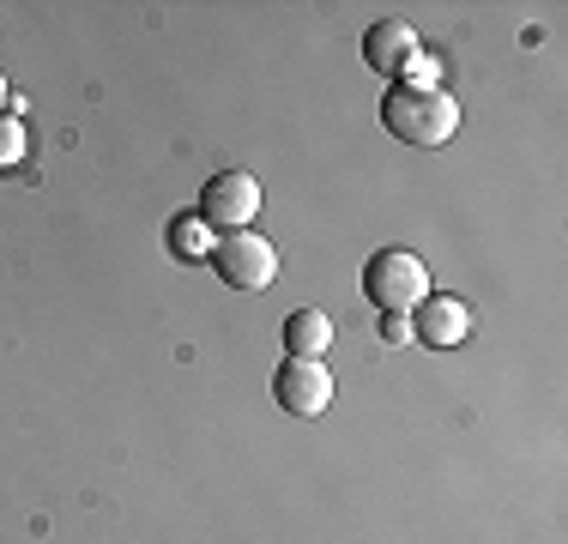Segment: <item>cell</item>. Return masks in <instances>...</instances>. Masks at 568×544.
<instances>
[{
    "mask_svg": "<svg viewBox=\"0 0 568 544\" xmlns=\"http://www.w3.org/2000/svg\"><path fill=\"white\" fill-rule=\"evenodd\" d=\"M382 128L394 133V140L417 145V152H436V145H448L459 133V103L448 91H412V85H394L382 98Z\"/></svg>",
    "mask_w": 568,
    "mask_h": 544,
    "instance_id": "6da1fadb",
    "label": "cell"
},
{
    "mask_svg": "<svg viewBox=\"0 0 568 544\" xmlns=\"http://www.w3.org/2000/svg\"><path fill=\"white\" fill-rule=\"evenodd\" d=\"M363 296H369L382 315H412V309L429 296V266H424V254H412V249H382V254H369V266H363Z\"/></svg>",
    "mask_w": 568,
    "mask_h": 544,
    "instance_id": "7a4b0ae2",
    "label": "cell"
},
{
    "mask_svg": "<svg viewBox=\"0 0 568 544\" xmlns=\"http://www.w3.org/2000/svg\"><path fill=\"white\" fill-rule=\"evenodd\" d=\"M206 261L230 291H266V284L278 279V249L266 236H254V230H230V236H219Z\"/></svg>",
    "mask_w": 568,
    "mask_h": 544,
    "instance_id": "3957f363",
    "label": "cell"
},
{
    "mask_svg": "<svg viewBox=\"0 0 568 544\" xmlns=\"http://www.w3.org/2000/svg\"><path fill=\"white\" fill-rule=\"evenodd\" d=\"M194 212L206 230H224V236L230 230H248L254 212H261V182H254L248 170H219V175H206Z\"/></svg>",
    "mask_w": 568,
    "mask_h": 544,
    "instance_id": "277c9868",
    "label": "cell"
},
{
    "mask_svg": "<svg viewBox=\"0 0 568 544\" xmlns=\"http://www.w3.org/2000/svg\"><path fill=\"white\" fill-rule=\"evenodd\" d=\"M273 400L284 405L291 417H321L333 405V375L321 357H284L278 375H273Z\"/></svg>",
    "mask_w": 568,
    "mask_h": 544,
    "instance_id": "5b68a950",
    "label": "cell"
},
{
    "mask_svg": "<svg viewBox=\"0 0 568 544\" xmlns=\"http://www.w3.org/2000/svg\"><path fill=\"white\" fill-rule=\"evenodd\" d=\"M466 333H471V309L459 303V296H436V291H429L424 303L412 309V339H417V345H429V351L466 345Z\"/></svg>",
    "mask_w": 568,
    "mask_h": 544,
    "instance_id": "8992f818",
    "label": "cell"
},
{
    "mask_svg": "<svg viewBox=\"0 0 568 544\" xmlns=\"http://www.w3.org/2000/svg\"><path fill=\"white\" fill-rule=\"evenodd\" d=\"M412 54H417V31L405 19H382V24H369V31H363V67H369V73L399 79Z\"/></svg>",
    "mask_w": 568,
    "mask_h": 544,
    "instance_id": "52a82bcc",
    "label": "cell"
},
{
    "mask_svg": "<svg viewBox=\"0 0 568 544\" xmlns=\"http://www.w3.org/2000/svg\"><path fill=\"white\" fill-rule=\"evenodd\" d=\"M327 345H333L327 309H291V315H284V351H291V357H321Z\"/></svg>",
    "mask_w": 568,
    "mask_h": 544,
    "instance_id": "ba28073f",
    "label": "cell"
},
{
    "mask_svg": "<svg viewBox=\"0 0 568 544\" xmlns=\"http://www.w3.org/2000/svg\"><path fill=\"white\" fill-rule=\"evenodd\" d=\"M170 254L175 261H206L212 254V236H206V224H200V212H175L170 218Z\"/></svg>",
    "mask_w": 568,
    "mask_h": 544,
    "instance_id": "9c48e42d",
    "label": "cell"
},
{
    "mask_svg": "<svg viewBox=\"0 0 568 544\" xmlns=\"http://www.w3.org/2000/svg\"><path fill=\"white\" fill-rule=\"evenodd\" d=\"M24 163V121L12 109H0V175Z\"/></svg>",
    "mask_w": 568,
    "mask_h": 544,
    "instance_id": "30bf717a",
    "label": "cell"
},
{
    "mask_svg": "<svg viewBox=\"0 0 568 544\" xmlns=\"http://www.w3.org/2000/svg\"><path fill=\"white\" fill-rule=\"evenodd\" d=\"M382 339H387V345H405V339H412V321H405V315H382Z\"/></svg>",
    "mask_w": 568,
    "mask_h": 544,
    "instance_id": "8fae6325",
    "label": "cell"
},
{
    "mask_svg": "<svg viewBox=\"0 0 568 544\" xmlns=\"http://www.w3.org/2000/svg\"><path fill=\"white\" fill-rule=\"evenodd\" d=\"M0 103H7V79H0Z\"/></svg>",
    "mask_w": 568,
    "mask_h": 544,
    "instance_id": "7c38bea8",
    "label": "cell"
}]
</instances>
